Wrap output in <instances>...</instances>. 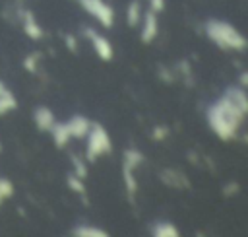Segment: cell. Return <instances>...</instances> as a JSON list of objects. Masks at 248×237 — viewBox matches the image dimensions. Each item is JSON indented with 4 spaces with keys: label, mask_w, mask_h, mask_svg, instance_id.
Wrapping results in <instances>:
<instances>
[{
    "label": "cell",
    "mask_w": 248,
    "mask_h": 237,
    "mask_svg": "<svg viewBox=\"0 0 248 237\" xmlns=\"http://www.w3.org/2000/svg\"><path fill=\"white\" fill-rule=\"evenodd\" d=\"M72 163H74V173L81 179L87 177V161L85 157H79V155H72Z\"/></svg>",
    "instance_id": "cell-20"
},
{
    "label": "cell",
    "mask_w": 248,
    "mask_h": 237,
    "mask_svg": "<svg viewBox=\"0 0 248 237\" xmlns=\"http://www.w3.org/2000/svg\"><path fill=\"white\" fill-rule=\"evenodd\" d=\"M81 33H83V37L89 41V45H91V49L95 51V54L103 60V62H110L112 58H114V49H112V43L103 35V33H99L97 29H93V27H83L81 29Z\"/></svg>",
    "instance_id": "cell-6"
},
{
    "label": "cell",
    "mask_w": 248,
    "mask_h": 237,
    "mask_svg": "<svg viewBox=\"0 0 248 237\" xmlns=\"http://www.w3.org/2000/svg\"><path fill=\"white\" fill-rule=\"evenodd\" d=\"M64 41H66V47L70 52H78V39L70 33H64Z\"/></svg>",
    "instance_id": "cell-22"
},
{
    "label": "cell",
    "mask_w": 248,
    "mask_h": 237,
    "mask_svg": "<svg viewBox=\"0 0 248 237\" xmlns=\"http://www.w3.org/2000/svg\"><path fill=\"white\" fill-rule=\"evenodd\" d=\"M50 134H52V142H54V146H56L58 150L66 148V146L70 144V140H72L66 122H54V126L50 128Z\"/></svg>",
    "instance_id": "cell-13"
},
{
    "label": "cell",
    "mask_w": 248,
    "mask_h": 237,
    "mask_svg": "<svg viewBox=\"0 0 248 237\" xmlns=\"http://www.w3.org/2000/svg\"><path fill=\"white\" fill-rule=\"evenodd\" d=\"M246 84H248V76H246V72H242V74H240V84H238V85L246 87Z\"/></svg>",
    "instance_id": "cell-24"
},
{
    "label": "cell",
    "mask_w": 248,
    "mask_h": 237,
    "mask_svg": "<svg viewBox=\"0 0 248 237\" xmlns=\"http://www.w3.org/2000/svg\"><path fill=\"white\" fill-rule=\"evenodd\" d=\"M89 16H93L103 27L110 29L114 25V10L105 0H76Z\"/></svg>",
    "instance_id": "cell-5"
},
{
    "label": "cell",
    "mask_w": 248,
    "mask_h": 237,
    "mask_svg": "<svg viewBox=\"0 0 248 237\" xmlns=\"http://www.w3.org/2000/svg\"><path fill=\"white\" fill-rule=\"evenodd\" d=\"M147 2H149V10H153L155 14H161L165 10V6H167L165 0H147Z\"/></svg>",
    "instance_id": "cell-23"
},
{
    "label": "cell",
    "mask_w": 248,
    "mask_h": 237,
    "mask_svg": "<svg viewBox=\"0 0 248 237\" xmlns=\"http://www.w3.org/2000/svg\"><path fill=\"white\" fill-rule=\"evenodd\" d=\"M89 124H91V120L87 117H83V115H74V117H70L66 120V126L70 130L72 140L74 138H85V134L89 130Z\"/></svg>",
    "instance_id": "cell-11"
},
{
    "label": "cell",
    "mask_w": 248,
    "mask_h": 237,
    "mask_svg": "<svg viewBox=\"0 0 248 237\" xmlns=\"http://www.w3.org/2000/svg\"><path fill=\"white\" fill-rule=\"evenodd\" d=\"M14 192H16L14 183H12L10 179H6V177H0V206H2L6 200H10V198L14 196Z\"/></svg>",
    "instance_id": "cell-19"
},
{
    "label": "cell",
    "mask_w": 248,
    "mask_h": 237,
    "mask_svg": "<svg viewBox=\"0 0 248 237\" xmlns=\"http://www.w3.org/2000/svg\"><path fill=\"white\" fill-rule=\"evenodd\" d=\"M19 21H21L23 33L31 41H41L45 37V29L41 27V23L37 21V17H35V14L31 10H19Z\"/></svg>",
    "instance_id": "cell-8"
},
{
    "label": "cell",
    "mask_w": 248,
    "mask_h": 237,
    "mask_svg": "<svg viewBox=\"0 0 248 237\" xmlns=\"http://www.w3.org/2000/svg\"><path fill=\"white\" fill-rule=\"evenodd\" d=\"M145 161L143 153L136 148H128L122 153V185L126 190V196L130 202H134L138 194V179H136V169Z\"/></svg>",
    "instance_id": "cell-4"
},
{
    "label": "cell",
    "mask_w": 248,
    "mask_h": 237,
    "mask_svg": "<svg viewBox=\"0 0 248 237\" xmlns=\"http://www.w3.org/2000/svg\"><path fill=\"white\" fill-rule=\"evenodd\" d=\"M141 2L140 0H132L126 8V23L130 27H138L140 25V19H141Z\"/></svg>",
    "instance_id": "cell-16"
},
{
    "label": "cell",
    "mask_w": 248,
    "mask_h": 237,
    "mask_svg": "<svg viewBox=\"0 0 248 237\" xmlns=\"http://www.w3.org/2000/svg\"><path fill=\"white\" fill-rule=\"evenodd\" d=\"M16 109H17V99L14 91L0 80V117H6Z\"/></svg>",
    "instance_id": "cell-12"
},
{
    "label": "cell",
    "mask_w": 248,
    "mask_h": 237,
    "mask_svg": "<svg viewBox=\"0 0 248 237\" xmlns=\"http://www.w3.org/2000/svg\"><path fill=\"white\" fill-rule=\"evenodd\" d=\"M248 113V95L242 85H229L207 107L205 118L209 130L223 142L232 140Z\"/></svg>",
    "instance_id": "cell-1"
},
{
    "label": "cell",
    "mask_w": 248,
    "mask_h": 237,
    "mask_svg": "<svg viewBox=\"0 0 248 237\" xmlns=\"http://www.w3.org/2000/svg\"><path fill=\"white\" fill-rule=\"evenodd\" d=\"M151 138L153 140H165L167 136H169V126H165V124H157L153 130H151Z\"/></svg>",
    "instance_id": "cell-21"
},
{
    "label": "cell",
    "mask_w": 248,
    "mask_h": 237,
    "mask_svg": "<svg viewBox=\"0 0 248 237\" xmlns=\"http://www.w3.org/2000/svg\"><path fill=\"white\" fill-rule=\"evenodd\" d=\"M0 152H2V144H0Z\"/></svg>",
    "instance_id": "cell-25"
},
{
    "label": "cell",
    "mask_w": 248,
    "mask_h": 237,
    "mask_svg": "<svg viewBox=\"0 0 248 237\" xmlns=\"http://www.w3.org/2000/svg\"><path fill=\"white\" fill-rule=\"evenodd\" d=\"M33 122H35V126H37L41 132H50V128H52L54 122H56V117H54V113H52L50 107L39 105V107L33 111Z\"/></svg>",
    "instance_id": "cell-10"
},
{
    "label": "cell",
    "mask_w": 248,
    "mask_h": 237,
    "mask_svg": "<svg viewBox=\"0 0 248 237\" xmlns=\"http://www.w3.org/2000/svg\"><path fill=\"white\" fill-rule=\"evenodd\" d=\"M151 235H153V237H178L180 231H178V227H176L172 221H169V220H159V221H155V223L151 225Z\"/></svg>",
    "instance_id": "cell-14"
},
{
    "label": "cell",
    "mask_w": 248,
    "mask_h": 237,
    "mask_svg": "<svg viewBox=\"0 0 248 237\" xmlns=\"http://www.w3.org/2000/svg\"><path fill=\"white\" fill-rule=\"evenodd\" d=\"M43 54L39 52V51H33V52H29L25 58H23V68L29 72V74H39V64H41V58Z\"/></svg>",
    "instance_id": "cell-18"
},
{
    "label": "cell",
    "mask_w": 248,
    "mask_h": 237,
    "mask_svg": "<svg viewBox=\"0 0 248 237\" xmlns=\"http://www.w3.org/2000/svg\"><path fill=\"white\" fill-rule=\"evenodd\" d=\"M85 140H87V144H85V161L87 163H95L97 159H101L103 155H108L112 152L110 134L97 120H91Z\"/></svg>",
    "instance_id": "cell-3"
},
{
    "label": "cell",
    "mask_w": 248,
    "mask_h": 237,
    "mask_svg": "<svg viewBox=\"0 0 248 237\" xmlns=\"http://www.w3.org/2000/svg\"><path fill=\"white\" fill-rule=\"evenodd\" d=\"M66 185H68V188H70L72 192H76L78 196H81V198L85 200V196H87V188H85V183H83L81 177H78L76 173H70V175L66 177Z\"/></svg>",
    "instance_id": "cell-17"
},
{
    "label": "cell",
    "mask_w": 248,
    "mask_h": 237,
    "mask_svg": "<svg viewBox=\"0 0 248 237\" xmlns=\"http://www.w3.org/2000/svg\"><path fill=\"white\" fill-rule=\"evenodd\" d=\"M72 235L76 237H107L108 233L103 229V227H97V225H89V223H81V225H76Z\"/></svg>",
    "instance_id": "cell-15"
},
{
    "label": "cell",
    "mask_w": 248,
    "mask_h": 237,
    "mask_svg": "<svg viewBox=\"0 0 248 237\" xmlns=\"http://www.w3.org/2000/svg\"><path fill=\"white\" fill-rule=\"evenodd\" d=\"M159 35V14L147 10L141 14L140 19V41L143 45H151Z\"/></svg>",
    "instance_id": "cell-7"
},
{
    "label": "cell",
    "mask_w": 248,
    "mask_h": 237,
    "mask_svg": "<svg viewBox=\"0 0 248 237\" xmlns=\"http://www.w3.org/2000/svg\"><path fill=\"white\" fill-rule=\"evenodd\" d=\"M163 185L170 186V188H188L190 186V179L180 171V169H174V167H167L159 173Z\"/></svg>",
    "instance_id": "cell-9"
},
{
    "label": "cell",
    "mask_w": 248,
    "mask_h": 237,
    "mask_svg": "<svg viewBox=\"0 0 248 237\" xmlns=\"http://www.w3.org/2000/svg\"><path fill=\"white\" fill-rule=\"evenodd\" d=\"M203 33L213 45H217L223 51H238L240 52L246 49V37L232 23H229L225 19H215V17L207 19L203 23Z\"/></svg>",
    "instance_id": "cell-2"
}]
</instances>
